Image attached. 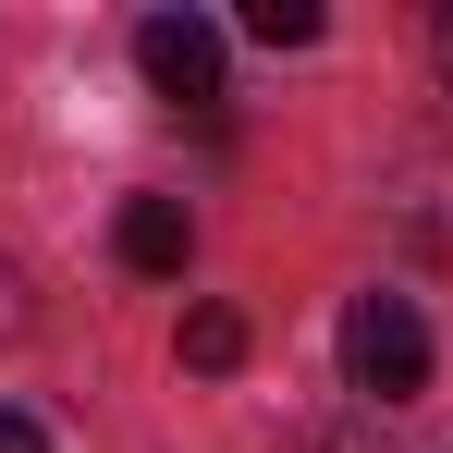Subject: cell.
Returning <instances> with one entry per match:
<instances>
[{
    "label": "cell",
    "mask_w": 453,
    "mask_h": 453,
    "mask_svg": "<svg viewBox=\"0 0 453 453\" xmlns=\"http://www.w3.org/2000/svg\"><path fill=\"white\" fill-rule=\"evenodd\" d=\"M343 368H356L368 404H417L429 392V319L404 295H356L343 306Z\"/></svg>",
    "instance_id": "obj_1"
},
{
    "label": "cell",
    "mask_w": 453,
    "mask_h": 453,
    "mask_svg": "<svg viewBox=\"0 0 453 453\" xmlns=\"http://www.w3.org/2000/svg\"><path fill=\"white\" fill-rule=\"evenodd\" d=\"M135 74H148L172 111H209V98H221V25H209V12H148V25H135Z\"/></svg>",
    "instance_id": "obj_2"
},
{
    "label": "cell",
    "mask_w": 453,
    "mask_h": 453,
    "mask_svg": "<svg viewBox=\"0 0 453 453\" xmlns=\"http://www.w3.org/2000/svg\"><path fill=\"white\" fill-rule=\"evenodd\" d=\"M111 257H123L135 282H184V257H196V221H184V196H123V221H111Z\"/></svg>",
    "instance_id": "obj_3"
},
{
    "label": "cell",
    "mask_w": 453,
    "mask_h": 453,
    "mask_svg": "<svg viewBox=\"0 0 453 453\" xmlns=\"http://www.w3.org/2000/svg\"><path fill=\"white\" fill-rule=\"evenodd\" d=\"M184 368H196V380L245 368V319H233V306H196V319H184Z\"/></svg>",
    "instance_id": "obj_4"
},
{
    "label": "cell",
    "mask_w": 453,
    "mask_h": 453,
    "mask_svg": "<svg viewBox=\"0 0 453 453\" xmlns=\"http://www.w3.org/2000/svg\"><path fill=\"white\" fill-rule=\"evenodd\" d=\"M245 37L257 50H306L319 37V0H245Z\"/></svg>",
    "instance_id": "obj_5"
},
{
    "label": "cell",
    "mask_w": 453,
    "mask_h": 453,
    "mask_svg": "<svg viewBox=\"0 0 453 453\" xmlns=\"http://www.w3.org/2000/svg\"><path fill=\"white\" fill-rule=\"evenodd\" d=\"M0 453H50V429H37V417H12V404H0Z\"/></svg>",
    "instance_id": "obj_6"
},
{
    "label": "cell",
    "mask_w": 453,
    "mask_h": 453,
    "mask_svg": "<svg viewBox=\"0 0 453 453\" xmlns=\"http://www.w3.org/2000/svg\"><path fill=\"white\" fill-rule=\"evenodd\" d=\"M25 331V282H12V257H0V343Z\"/></svg>",
    "instance_id": "obj_7"
},
{
    "label": "cell",
    "mask_w": 453,
    "mask_h": 453,
    "mask_svg": "<svg viewBox=\"0 0 453 453\" xmlns=\"http://www.w3.org/2000/svg\"><path fill=\"white\" fill-rule=\"evenodd\" d=\"M441 74H453V12H441Z\"/></svg>",
    "instance_id": "obj_8"
}]
</instances>
